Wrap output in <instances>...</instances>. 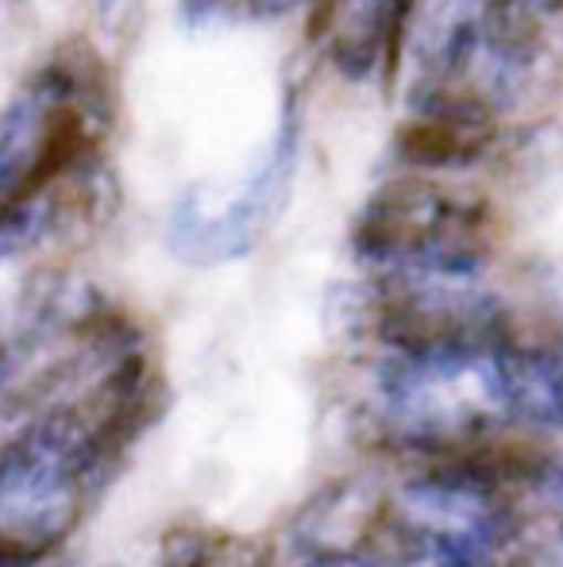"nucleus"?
<instances>
[{"mask_svg": "<svg viewBox=\"0 0 563 567\" xmlns=\"http://www.w3.org/2000/svg\"><path fill=\"white\" fill-rule=\"evenodd\" d=\"M108 124L105 66L85 47H62L0 113V217L31 205L90 163Z\"/></svg>", "mask_w": 563, "mask_h": 567, "instance_id": "nucleus-1", "label": "nucleus"}, {"mask_svg": "<svg viewBox=\"0 0 563 567\" xmlns=\"http://www.w3.org/2000/svg\"><path fill=\"white\" fill-rule=\"evenodd\" d=\"M355 255L398 278H467L490 255V209L425 178L386 182L363 205Z\"/></svg>", "mask_w": 563, "mask_h": 567, "instance_id": "nucleus-2", "label": "nucleus"}, {"mask_svg": "<svg viewBox=\"0 0 563 567\" xmlns=\"http://www.w3.org/2000/svg\"><path fill=\"white\" fill-rule=\"evenodd\" d=\"M375 332L398 359H487L510 340L505 309L459 278H390L375 309Z\"/></svg>", "mask_w": 563, "mask_h": 567, "instance_id": "nucleus-3", "label": "nucleus"}, {"mask_svg": "<svg viewBox=\"0 0 563 567\" xmlns=\"http://www.w3.org/2000/svg\"><path fill=\"white\" fill-rule=\"evenodd\" d=\"M298 135H301L298 105L290 101L271 155H267V163L251 174V182L232 202H225L217 213H209L194 197H186L178 205V213H174V228H170L178 255L197 262H220V259H236V255H248L267 236V228L274 225L285 194H290L293 163H298Z\"/></svg>", "mask_w": 563, "mask_h": 567, "instance_id": "nucleus-4", "label": "nucleus"}, {"mask_svg": "<svg viewBox=\"0 0 563 567\" xmlns=\"http://www.w3.org/2000/svg\"><path fill=\"white\" fill-rule=\"evenodd\" d=\"M414 0H332L324 16L329 59L352 82L371 74H394L406 39Z\"/></svg>", "mask_w": 563, "mask_h": 567, "instance_id": "nucleus-5", "label": "nucleus"}, {"mask_svg": "<svg viewBox=\"0 0 563 567\" xmlns=\"http://www.w3.org/2000/svg\"><path fill=\"white\" fill-rule=\"evenodd\" d=\"M494 374L505 417L536 429H563V348L510 337L494 351Z\"/></svg>", "mask_w": 563, "mask_h": 567, "instance_id": "nucleus-6", "label": "nucleus"}, {"mask_svg": "<svg viewBox=\"0 0 563 567\" xmlns=\"http://www.w3.org/2000/svg\"><path fill=\"white\" fill-rule=\"evenodd\" d=\"M301 0H186V8L194 16H209L217 8H228V12L251 16V20H279V16L293 12Z\"/></svg>", "mask_w": 563, "mask_h": 567, "instance_id": "nucleus-7", "label": "nucleus"}, {"mask_svg": "<svg viewBox=\"0 0 563 567\" xmlns=\"http://www.w3.org/2000/svg\"><path fill=\"white\" fill-rule=\"evenodd\" d=\"M43 556H46V548L0 533V567H35L39 560H43Z\"/></svg>", "mask_w": 563, "mask_h": 567, "instance_id": "nucleus-8", "label": "nucleus"}, {"mask_svg": "<svg viewBox=\"0 0 563 567\" xmlns=\"http://www.w3.org/2000/svg\"><path fill=\"white\" fill-rule=\"evenodd\" d=\"M440 567H498L490 553H456V556H440Z\"/></svg>", "mask_w": 563, "mask_h": 567, "instance_id": "nucleus-9", "label": "nucleus"}, {"mask_svg": "<svg viewBox=\"0 0 563 567\" xmlns=\"http://www.w3.org/2000/svg\"><path fill=\"white\" fill-rule=\"evenodd\" d=\"M97 8H101V20H105L108 28H116V23L128 16L132 0H97Z\"/></svg>", "mask_w": 563, "mask_h": 567, "instance_id": "nucleus-10", "label": "nucleus"}, {"mask_svg": "<svg viewBox=\"0 0 563 567\" xmlns=\"http://www.w3.org/2000/svg\"><path fill=\"white\" fill-rule=\"evenodd\" d=\"M309 567H367V564L355 560V556H324V560H313Z\"/></svg>", "mask_w": 563, "mask_h": 567, "instance_id": "nucleus-11", "label": "nucleus"}]
</instances>
